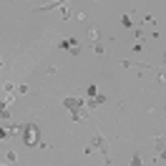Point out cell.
<instances>
[{
    "label": "cell",
    "mask_w": 166,
    "mask_h": 166,
    "mask_svg": "<svg viewBox=\"0 0 166 166\" xmlns=\"http://www.w3.org/2000/svg\"><path fill=\"white\" fill-rule=\"evenodd\" d=\"M25 143H28V146H35V143H38V126H35V123H30V126H28Z\"/></svg>",
    "instance_id": "obj_1"
}]
</instances>
